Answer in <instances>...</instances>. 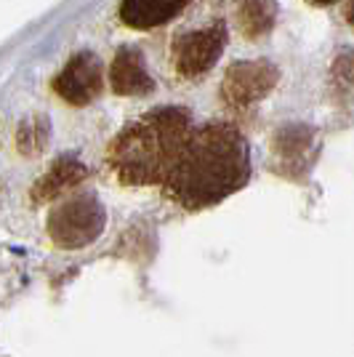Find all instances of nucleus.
Masks as SVG:
<instances>
[{"label": "nucleus", "instance_id": "6", "mask_svg": "<svg viewBox=\"0 0 354 357\" xmlns=\"http://www.w3.org/2000/svg\"><path fill=\"white\" fill-rule=\"evenodd\" d=\"M104 86V67L102 59L93 51H80L64 64L56 77H54V91L59 93L67 105L86 107L91 105Z\"/></svg>", "mask_w": 354, "mask_h": 357}, {"label": "nucleus", "instance_id": "11", "mask_svg": "<svg viewBox=\"0 0 354 357\" xmlns=\"http://www.w3.org/2000/svg\"><path fill=\"white\" fill-rule=\"evenodd\" d=\"M19 149L24 155H32V152H40L48 142V118L45 115H30L19 126Z\"/></svg>", "mask_w": 354, "mask_h": 357}, {"label": "nucleus", "instance_id": "12", "mask_svg": "<svg viewBox=\"0 0 354 357\" xmlns=\"http://www.w3.org/2000/svg\"><path fill=\"white\" fill-rule=\"evenodd\" d=\"M309 3H317V6H333V3H339V0H309Z\"/></svg>", "mask_w": 354, "mask_h": 357}, {"label": "nucleus", "instance_id": "2", "mask_svg": "<svg viewBox=\"0 0 354 357\" xmlns=\"http://www.w3.org/2000/svg\"><path fill=\"white\" fill-rule=\"evenodd\" d=\"M192 131V118L181 107H157L128 123L107 149L112 174L128 187L162 184Z\"/></svg>", "mask_w": 354, "mask_h": 357}, {"label": "nucleus", "instance_id": "3", "mask_svg": "<svg viewBox=\"0 0 354 357\" xmlns=\"http://www.w3.org/2000/svg\"><path fill=\"white\" fill-rule=\"evenodd\" d=\"M107 227V208L93 192L70 195L48 213V235L64 251L86 248Z\"/></svg>", "mask_w": 354, "mask_h": 357}, {"label": "nucleus", "instance_id": "7", "mask_svg": "<svg viewBox=\"0 0 354 357\" xmlns=\"http://www.w3.org/2000/svg\"><path fill=\"white\" fill-rule=\"evenodd\" d=\"M109 80L120 96H147L155 91V77L139 48H120L112 59Z\"/></svg>", "mask_w": 354, "mask_h": 357}, {"label": "nucleus", "instance_id": "1", "mask_svg": "<svg viewBox=\"0 0 354 357\" xmlns=\"http://www.w3.org/2000/svg\"><path fill=\"white\" fill-rule=\"evenodd\" d=\"M251 181V147L232 123H206L192 128L162 190L187 211L219 206Z\"/></svg>", "mask_w": 354, "mask_h": 357}, {"label": "nucleus", "instance_id": "5", "mask_svg": "<svg viewBox=\"0 0 354 357\" xmlns=\"http://www.w3.org/2000/svg\"><path fill=\"white\" fill-rule=\"evenodd\" d=\"M277 80H280V73L269 61H237L224 75L222 96L229 107L245 109V107L256 105L259 99H264L266 93L277 86Z\"/></svg>", "mask_w": 354, "mask_h": 357}, {"label": "nucleus", "instance_id": "8", "mask_svg": "<svg viewBox=\"0 0 354 357\" xmlns=\"http://www.w3.org/2000/svg\"><path fill=\"white\" fill-rule=\"evenodd\" d=\"M192 0H123L120 22L133 30H152L181 14Z\"/></svg>", "mask_w": 354, "mask_h": 357}, {"label": "nucleus", "instance_id": "4", "mask_svg": "<svg viewBox=\"0 0 354 357\" xmlns=\"http://www.w3.org/2000/svg\"><path fill=\"white\" fill-rule=\"evenodd\" d=\"M229 40V32L224 22H216L203 30H192L178 35L174 43V64L181 77H197L208 73L216 61L222 59L224 45Z\"/></svg>", "mask_w": 354, "mask_h": 357}, {"label": "nucleus", "instance_id": "9", "mask_svg": "<svg viewBox=\"0 0 354 357\" xmlns=\"http://www.w3.org/2000/svg\"><path fill=\"white\" fill-rule=\"evenodd\" d=\"M86 176H88V171H86V165L80 163V160H75V158H61V160H56V163L51 165V171H48V174L40 178V184L32 190V197H35V200H54V197L64 195L67 190L77 187Z\"/></svg>", "mask_w": 354, "mask_h": 357}, {"label": "nucleus", "instance_id": "10", "mask_svg": "<svg viewBox=\"0 0 354 357\" xmlns=\"http://www.w3.org/2000/svg\"><path fill=\"white\" fill-rule=\"evenodd\" d=\"M277 16L275 0H245L240 8V27L248 38H259L272 30Z\"/></svg>", "mask_w": 354, "mask_h": 357}]
</instances>
